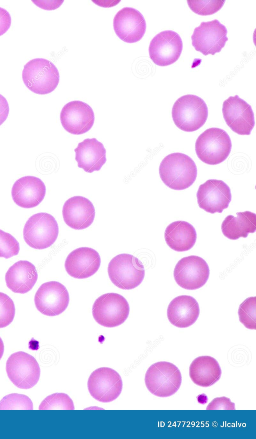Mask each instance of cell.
Here are the masks:
<instances>
[{"mask_svg": "<svg viewBox=\"0 0 256 439\" xmlns=\"http://www.w3.org/2000/svg\"><path fill=\"white\" fill-rule=\"evenodd\" d=\"M160 175L163 182L174 190H182L191 186L198 175L194 161L182 153H173L162 160Z\"/></svg>", "mask_w": 256, "mask_h": 439, "instance_id": "cell-1", "label": "cell"}, {"mask_svg": "<svg viewBox=\"0 0 256 439\" xmlns=\"http://www.w3.org/2000/svg\"><path fill=\"white\" fill-rule=\"evenodd\" d=\"M22 80L32 92L45 95L54 91L60 82L58 69L51 61L36 58L28 61L22 71Z\"/></svg>", "mask_w": 256, "mask_h": 439, "instance_id": "cell-2", "label": "cell"}, {"mask_svg": "<svg viewBox=\"0 0 256 439\" xmlns=\"http://www.w3.org/2000/svg\"><path fill=\"white\" fill-rule=\"evenodd\" d=\"M208 115L205 101L195 95L188 94L178 98L172 109V117L176 126L184 131L193 132L201 128Z\"/></svg>", "mask_w": 256, "mask_h": 439, "instance_id": "cell-3", "label": "cell"}, {"mask_svg": "<svg viewBox=\"0 0 256 439\" xmlns=\"http://www.w3.org/2000/svg\"><path fill=\"white\" fill-rule=\"evenodd\" d=\"M232 143L224 130L213 127L206 129L198 138L196 151L199 159L209 165H216L228 157Z\"/></svg>", "mask_w": 256, "mask_h": 439, "instance_id": "cell-4", "label": "cell"}, {"mask_svg": "<svg viewBox=\"0 0 256 439\" xmlns=\"http://www.w3.org/2000/svg\"><path fill=\"white\" fill-rule=\"evenodd\" d=\"M108 274L112 282L124 290H130L139 286L145 276L142 262L136 256L126 253L113 258L108 266Z\"/></svg>", "mask_w": 256, "mask_h": 439, "instance_id": "cell-5", "label": "cell"}, {"mask_svg": "<svg viewBox=\"0 0 256 439\" xmlns=\"http://www.w3.org/2000/svg\"><path fill=\"white\" fill-rule=\"evenodd\" d=\"M182 382V374L174 364L160 361L151 365L145 376L148 390L160 397L172 396L180 389Z\"/></svg>", "mask_w": 256, "mask_h": 439, "instance_id": "cell-6", "label": "cell"}, {"mask_svg": "<svg viewBox=\"0 0 256 439\" xmlns=\"http://www.w3.org/2000/svg\"><path fill=\"white\" fill-rule=\"evenodd\" d=\"M59 234V227L56 218L46 212L32 215L26 221L24 229V238L30 247L44 249L50 247L56 241Z\"/></svg>", "mask_w": 256, "mask_h": 439, "instance_id": "cell-7", "label": "cell"}, {"mask_svg": "<svg viewBox=\"0 0 256 439\" xmlns=\"http://www.w3.org/2000/svg\"><path fill=\"white\" fill-rule=\"evenodd\" d=\"M130 307L127 300L116 293H108L99 297L92 307V314L100 325L108 328L118 326L128 319Z\"/></svg>", "mask_w": 256, "mask_h": 439, "instance_id": "cell-8", "label": "cell"}, {"mask_svg": "<svg viewBox=\"0 0 256 439\" xmlns=\"http://www.w3.org/2000/svg\"><path fill=\"white\" fill-rule=\"evenodd\" d=\"M6 370L9 379L19 388L28 389L39 381L40 368L36 359L23 351L12 354L6 362Z\"/></svg>", "mask_w": 256, "mask_h": 439, "instance_id": "cell-9", "label": "cell"}, {"mask_svg": "<svg viewBox=\"0 0 256 439\" xmlns=\"http://www.w3.org/2000/svg\"><path fill=\"white\" fill-rule=\"evenodd\" d=\"M225 25L218 20L202 22L196 27L192 36V45L195 49L206 56L219 53L225 46L228 38Z\"/></svg>", "mask_w": 256, "mask_h": 439, "instance_id": "cell-10", "label": "cell"}, {"mask_svg": "<svg viewBox=\"0 0 256 439\" xmlns=\"http://www.w3.org/2000/svg\"><path fill=\"white\" fill-rule=\"evenodd\" d=\"M210 274V268L206 261L196 255L185 257L179 260L174 273L177 284L188 290L202 287L207 282Z\"/></svg>", "mask_w": 256, "mask_h": 439, "instance_id": "cell-11", "label": "cell"}, {"mask_svg": "<svg viewBox=\"0 0 256 439\" xmlns=\"http://www.w3.org/2000/svg\"><path fill=\"white\" fill-rule=\"evenodd\" d=\"M88 386L92 397L100 402L107 403L120 395L123 384L118 372L110 368L102 367L92 372Z\"/></svg>", "mask_w": 256, "mask_h": 439, "instance_id": "cell-12", "label": "cell"}, {"mask_svg": "<svg viewBox=\"0 0 256 439\" xmlns=\"http://www.w3.org/2000/svg\"><path fill=\"white\" fill-rule=\"evenodd\" d=\"M35 305L42 314L55 316L63 313L70 302L68 289L61 283L52 281L42 284L34 297Z\"/></svg>", "mask_w": 256, "mask_h": 439, "instance_id": "cell-13", "label": "cell"}, {"mask_svg": "<svg viewBox=\"0 0 256 439\" xmlns=\"http://www.w3.org/2000/svg\"><path fill=\"white\" fill-rule=\"evenodd\" d=\"M183 42L175 31H162L152 40L149 46L150 59L156 65L166 66L175 63L180 57Z\"/></svg>", "mask_w": 256, "mask_h": 439, "instance_id": "cell-14", "label": "cell"}, {"mask_svg": "<svg viewBox=\"0 0 256 439\" xmlns=\"http://www.w3.org/2000/svg\"><path fill=\"white\" fill-rule=\"evenodd\" d=\"M222 113L227 125L238 134L250 135L254 125L252 107L238 95L230 96L222 106Z\"/></svg>", "mask_w": 256, "mask_h": 439, "instance_id": "cell-15", "label": "cell"}, {"mask_svg": "<svg viewBox=\"0 0 256 439\" xmlns=\"http://www.w3.org/2000/svg\"><path fill=\"white\" fill-rule=\"evenodd\" d=\"M200 207L214 214L222 213L232 201L230 187L222 180L210 179L200 185L197 192Z\"/></svg>", "mask_w": 256, "mask_h": 439, "instance_id": "cell-16", "label": "cell"}, {"mask_svg": "<svg viewBox=\"0 0 256 439\" xmlns=\"http://www.w3.org/2000/svg\"><path fill=\"white\" fill-rule=\"evenodd\" d=\"M62 124L68 132L74 135L84 134L92 128L94 113L88 104L75 100L66 104L60 115Z\"/></svg>", "mask_w": 256, "mask_h": 439, "instance_id": "cell-17", "label": "cell"}, {"mask_svg": "<svg viewBox=\"0 0 256 439\" xmlns=\"http://www.w3.org/2000/svg\"><path fill=\"white\" fill-rule=\"evenodd\" d=\"M114 28L117 36L128 43L140 40L146 29L143 15L137 9L126 7L120 10L114 20Z\"/></svg>", "mask_w": 256, "mask_h": 439, "instance_id": "cell-18", "label": "cell"}, {"mask_svg": "<svg viewBox=\"0 0 256 439\" xmlns=\"http://www.w3.org/2000/svg\"><path fill=\"white\" fill-rule=\"evenodd\" d=\"M101 264L100 254L90 247L78 248L68 256L65 268L68 273L77 279H85L94 275Z\"/></svg>", "mask_w": 256, "mask_h": 439, "instance_id": "cell-19", "label": "cell"}, {"mask_svg": "<svg viewBox=\"0 0 256 439\" xmlns=\"http://www.w3.org/2000/svg\"><path fill=\"white\" fill-rule=\"evenodd\" d=\"M46 186L39 178L33 176L22 177L14 183L12 195L16 205L24 208L38 206L44 199Z\"/></svg>", "mask_w": 256, "mask_h": 439, "instance_id": "cell-20", "label": "cell"}, {"mask_svg": "<svg viewBox=\"0 0 256 439\" xmlns=\"http://www.w3.org/2000/svg\"><path fill=\"white\" fill-rule=\"evenodd\" d=\"M62 215L65 223L69 227L76 230H82L88 228L93 223L96 210L88 199L81 196H75L64 203Z\"/></svg>", "mask_w": 256, "mask_h": 439, "instance_id": "cell-21", "label": "cell"}, {"mask_svg": "<svg viewBox=\"0 0 256 439\" xmlns=\"http://www.w3.org/2000/svg\"><path fill=\"white\" fill-rule=\"evenodd\" d=\"M78 167L92 173L100 171L106 163V149L96 138H88L78 143L74 149Z\"/></svg>", "mask_w": 256, "mask_h": 439, "instance_id": "cell-22", "label": "cell"}, {"mask_svg": "<svg viewBox=\"0 0 256 439\" xmlns=\"http://www.w3.org/2000/svg\"><path fill=\"white\" fill-rule=\"evenodd\" d=\"M200 312L196 299L189 295H180L174 298L167 311L170 322L179 328H186L198 320Z\"/></svg>", "mask_w": 256, "mask_h": 439, "instance_id": "cell-23", "label": "cell"}, {"mask_svg": "<svg viewBox=\"0 0 256 439\" xmlns=\"http://www.w3.org/2000/svg\"><path fill=\"white\" fill-rule=\"evenodd\" d=\"M6 282L12 292L24 294L30 291L36 284L38 273L36 266L27 260H20L8 270Z\"/></svg>", "mask_w": 256, "mask_h": 439, "instance_id": "cell-24", "label": "cell"}, {"mask_svg": "<svg viewBox=\"0 0 256 439\" xmlns=\"http://www.w3.org/2000/svg\"><path fill=\"white\" fill-rule=\"evenodd\" d=\"M164 238L168 246L174 251L184 252L194 245L197 234L194 227L184 221L170 223L166 228Z\"/></svg>", "mask_w": 256, "mask_h": 439, "instance_id": "cell-25", "label": "cell"}, {"mask_svg": "<svg viewBox=\"0 0 256 439\" xmlns=\"http://www.w3.org/2000/svg\"><path fill=\"white\" fill-rule=\"evenodd\" d=\"M190 376L196 385L210 387L220 378L222 369L218 361L210 356H202L196 358L190 367Z\"/></svg>", "mask_w": 256, "mask_h": 439, "instance_id": "cell-26", "label": "cell"}, {"mask_svg": "<svg viewBox=\"0 0 256 439\" xmlns=\"http://www.w3.org/2000/svg\"><path fill=\"white\" fill-rule=\"evenodd\" d=\"M237 217L228 215L222 222L224 235L231 240L246 238L256 230V214L249 211L236 213Z\"/></svg>", "mask_w": 256, "mask_h": 439, "instance_id": "cell-27", "label": "cell"}, {"mask_svg": "<svg viewBox=\"0 0 256 439\" xmlns=\"http://www.w3.org/2000/svg\"><path fill=\"white\" fill-rule=\"evenodd\" d=\"M40 410H74L72 400L66 394L56 393L46 397L41 403Z\"/></svg>", "mask_w": 256, "mask_h": 439, "instance_id": "cell-28", "label": "cell"}, {"mask_svg": "<svg viewBox=\"0 0 256 439\" xmlns=\"http://www.w3.org/2000/svg\"><path fill=\"white\" fill-rule=\"evenodd\" d=\"M256 297H250L246 299L240 306L238 309L240 321L248 329H256Z\"/></svg>", "mask_w": 256, "mask_h": 439, "instance_id": "cell-29", "label": "cell"}, {"mask_svg": "<svg viewBox=\"0 0 256 439\" xmlns=\"http://www.w3.org/2000/svg\"><path fill=\"white\" fill-rule=\"evenodd\" d=\"M32 400L26 395L12 393L4 397L0 401V410H33Z\"/></svg>", "mask_w": 256, "mask_h": 439, "instance_id": "cell-30", "label": "cell"}, {"mask_svg": "<svg viewBox=\"0 0 256 439\" xmlns=\"http://www.w3.org/2000/svg\"><path fill=\"white\" fill-rule=\"evenodd\" d=\"M16 314L14 301L7 294L0 292V328L9 325Z\"/></svg>", "mask_w": 256, "mask_h": 439, "instance_id": "cell-31", "label": "cell"}, {"mask_svg": "<svg viewBox=\"0 0 256 439\" xmlns=\"http://www.w3.org/2000/svg\"><path fill=\"white\" fill-rule=\"evenodd\" d=\"M226 1L188 0V4L194 13L200 15H210L218 12L223 7Z\"/></svg>", "mask_w": 256, "mask_h": 439, "instance_id": "cell-32", "label": "cell"}, {"mask_svg": "<svg viewBox=\"0 0 256 439\" xmlns=\"http://www.w3.org/2000/svg\"><path fill=\"white\" fill-rule=\"evenodd\" d=\"M20 243L12 234L0 229V257L6 259L17 255Z\"/></svg>", "mask_w": 256, "mask_h": 439, "instance_id": "cell-33", "label": "cell"}, {"mask_svg": "<svg viewBox=\"0 0 256 439\" xmlns=\"http://www.w3.org/2000/svg\"><path fill=\"white\" fill-rule=\"evenodd\" d=\"M207 410H235V404L229 398L217 397L210 403Z\"/></svg>", "mask_w": 256, "mask_h": 439, "instance_id": "cell-34", "label": "cell"}, {"mask_svg": "<svg viewBox=\"0 0 256 439\" xmlns=\"http://www.w3.org/2000/svg\"><path fill=\"white\" fill-rule=\"evenodd\" d=\"M12 24V17L10 13L0 7V36L10 29Z\"/></svg>", "mask_w": 256, "mask_h": 439, "instance_id": "cell-35", "label": "cell"}, {"mask_svg": "<svg viewBox=\"0 0 256 439\" xmlns=\"http://www.w3.org/2000/svg\"><path fill=\"white\" fill-rule=\"evenodd\" d=\"M10 113V107L6 99L0 94V126L6 120Z\"/></svg>", "mask_w": 256, "mask_h": 439, "instance_id": "cell-36", "label": "cell"}, {"mask_svg": "<svg viewBox=\"0 0 256 439\" xmlns=\"http://www.w3.org/2000/svg\"><path fill=\"white\" fill-rule=\"evenodd\" d=\"M4 350V342L0 337V360L2 358Z\"/></svg>", "mask_w": 256, "mask_h": 439, "instance_id": "cell-37", "label": "cell"}]
</instances>
